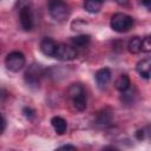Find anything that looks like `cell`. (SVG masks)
<instances>
[{"label":"cell","mask_w":151,"mask_h":151,"mask_svg":"<svg viewBox=\"0 0 151 151\" xmlns=\"http://www.w3.org/2000/svg\"><path fill=\"white\" fill-rule=\"evenodd\" d=\"M136 136H137V138H138L139 140H142V139L144 138V131H143V130H138L137 133H136Z\"/></svg>","instance_id":"obj_20"},{"label":"cell","mask_w":151,"mask_h":151,"mask_svg":"<svg viewBox=\"0 0 151 151\" xmlns=\"http://www.w3.org/2000/svg\"><path fill=\"white\" fill-rule=\"evenodd\" d=\"M137 72L143 77L144 79H149L151 74V59L150 58H144L137 63Z\"/></svg>","instance_id":"obj_8"},{"label":"cell","mask_w":151,"mask_h":151,"mask_svg":"<svg viewBox=\"0 0 151 151\" xmlns=\"http://www.w3.org/2000/svg\"><path fill=\"white\" fill-rule=\"evenodd\" d=\"M42 74H44V68L41 67V65L32 64L25 72V81L31 87H39Z\"/></svg>","instance_id":"obj_4"},{"label":"cell","mask_w":151,"mask_h":151,"mask_svg":"<svg viewBox=\"0 0 151 151\" xmlns=\"http://www.w3.org/2000/svg\"><path fill=\"white\" fill-rule=\"evenodd\" d=\"M71 42L76 47H85L90 42V35H87V34H80V35L73 37L71 39Z\"/></svg>","instance_id":"obj_15"},{"label":"cell","mask_w":151,"mask_h":151,"mask_svg":"<svg viewBox=\"0 0 151 151\" xmlns=\"http://www.w3.org/2000/svg\"><path fill=\"white\" fill-rule=\"evenodd\" d=\"M127 50L130 53L137 54L142 51V39L139 37H133L127 42Z\"/></svg>","instance_id":"obj_14"},{"label":"cell","mask_w":151,"mask_h":151,"mask_svg":"<svg viewBox=\"0 0 151 151\" xmlns=\"http://www.w3.org/2000/svg\"><path fill=\"white\" fill-rule=\"evenodd\" d=\"M104 0H85L84 8L88 13H98L103 6Z\"/></svg>","instance_id":"obj_13"},{"label":"cell","mask_w":151,"mask_h":151,"mask_svg":"<svg viewBox=\"0 0 151 151\" xmlns=\"http://www.w3.org/2000/svg\"><path fill=\"white\" fill-rule=\"evenodd\" d=\"M114 86H116V88H117L118 91H120V92L127 91V90L130 88V86H131V81H130L129 76H127V74H120V76L116 79Z\"/></svg>","instance_id":"obj_12"},{"label":"cell","mask_w":151,"mask_h":151,"mask_svg":"<svg viewBox=\"0 0 151 151\" xmlns=\"http://www.w3.org/2000/svg\"><path fill=\"white\" fill-rule=\"evenodd\" d=\"M48 12L51 17L57 21H64L70 15V7L63 0H50Z\"/></svg>","instance_id":"obj_2"},{"label":"cell","mask_w":151,"mask_h":151,"mask_svg":"<svg viewBox=\"0 0 151 151\" xmlns=\"http://www.w3.org/2000/svg\"><path fill=\"white\" fill-rule=\"evenodd\" d=\"M25 55L19 51H13L8 53L5 59V65L11 72H19L25 66Z\"/></svg>","instance_id":"obj_5"},{"label":"cell","mask_w":151,"mask_h":151,"mask_svg":"<svg viewBox=\"0 0 151 151\" xmlns=\"http://www.w3.org/2000/svg\"><path fill=\"white\" fill-rule=\"evenodd\" d=\"M55 48H57V42L51 38H44L40 42V50L47 57H53Z\"/></svg>","instance_id":"obj_9"},{"label":"cell","mask_w":151,"mask_h":151,"mask_svg":"<svg viewBox=\"0 0 151 151\" xmlns=\"http://www.w3.org/2000/svg\"><path fill=\"white\" fill-rule=\"evenodd\" d=\"M19 20L24 31H31L33 28V13L28 4H21L19 6Z\"/></svg>","instance_id":"obj_6"},{"label":"cell","mask_w":151,"mask_h":151,"mask_svg":"<svg viewBox=\"0 0 151 151\" xmlns=\"http://www.w3.org/2000/svg\"><path fill=\"white\" fill-rule=\"evenodd\" d=\"M111 28L118 33L127 32L133 26V19L132 17L125 14V13H116L111 17Z\"/></svg>","instance_id":"obj_3"},{"label":"cell","mask_w":151,"mask_h":151,"mask_svg":"<svg viewBox=\"0 0 151 151\" xmlns=\"http://www.w3.org/2000/svg\"><path fill=\"white\" fill-rule=\"evenodd\" d=\"M142 4H143L147 9L151 8V0H142Z\"/></svg>","instance_id":"obj_21"},{"label":"cell","mask_w":151,"mask_h":151,"mask_svg":"<svg viewBox=\"0 0 151 151\" xmlns=\"http://www.w3.org/2000/svg\"><path fill=\"white\" fill-rule=\"evenodd\" d=\"M68 96L73 103V106L78 111H84L86 109V93L80 84H72L68 88Z\"/></svg>","instance_id":"obj_1"},{"label":"cell","mask_w":151,"mask_h":151,"mask_svg":"<svg viewBox=\"0 0 151 151\" xmlns=\"http://www.w3.org/2000/svg\"><path fill=\"white\" fill-rule=\"evenodd\" d=\"M5 127H6V123H5V119H4V117L0 114V134L4 132Z\"/></svg>","instance_id":"obj_19"},{"label":"cell","mask_w":151,"mask_h":151,"mask_svg":"<svg viewBox=\"0 0 151 151\" xmlns=\"http://www.w3.org/2000/svg\"><path fill=\"white\" fill-rule=\"evenodd\" d=\"M142 51L149 53L151 51V38L147 35L144 39H142Z\"/></svg>","instance_id":"obj_16"},{"label":"cell","mask_w":151,"mask_h":151,"mask_svg":"<svg viewBox=\"0 0 151 151\" xmlns=\"http://www.w3.org/2000/svg\"><path fill=\"white\" fill-rule=\"evenodd\" d=\"M111 118H112V117H111V112L104 111L103 113H100L98 122H99L100 124H109V123L111 122Z\"/></svg>","instance_id":"obj_17"},{"label":"cell","mask_w":151,"mask_h":151,"mask_svg":"<svg viewBox=\"0 0 151 151\" xmlns=\"http://www.w3.org/2000/svg\"><path fill=\"white\" fill-rule=\"evenodd\" d=\"M51 124H52L54 131H55L58 134H64V133L66 132V130H67V123H66V120H65L64 118H61V117H58V116L53 117V118L51 119Z\"/></svg>","instance_id":"obj_11"},{"label":"cell","mask_w":151,"mask_h":151,"mask_svg":"<svg viewBox=\"0 0 151 151\" xmlns=\"http://www.w3.org/2000/svg\"><path fill=\"white\" fill-rule=\"evenodd\" d=\"M22 112H24L25 117H26V118H28V119H31V118H33V117H34V110H32L31 107H24Z\"/></svg>","instance_id":"obj_18"},{"label":"cell","mask_w":151,"mask_h":151,"mask_svg":"<svg viewBox=\"0 0 151 151\" xmlns=\"http://www.w3.org/2000/svg\"><path fill=\"white\" fill-rule=\"evenodd\" d=\"M53 57L61 61H70L77 58V51L74 46L66 44H57V48Z\"/></svg>","instance_id":"obj_7"},{"label":"cell","mask_w":151,"mask_h":151,"mask_svg":"<svg viewBox=\"0 0 151 151\" xmlns=\"http://www.w3.org/2000/svg\"><path fill=\"white\" fill-rule=\"evenodd\" d=\"M110 79H111V71L109 68L105 67V68H100V70L97 71V73H96V81H97L98 86H100V87L105 86L110 81Z\"/></svg>","instance_id":"obj_10"},{"label":"cell","mask_w":151,"mask_h":151,"mask_svg":"<svg viewBox=\"0 0 151 151\" xmlns=\"http://www.w3.org/2000/svg\"><path fill=\"white\" fill-rule=\"evenodd\" d=\"M66 149H71V150H76V146L73 145H63L59 147V150H66Z\"/></svg>","instance_id":"obj_22"}]
</instances>
